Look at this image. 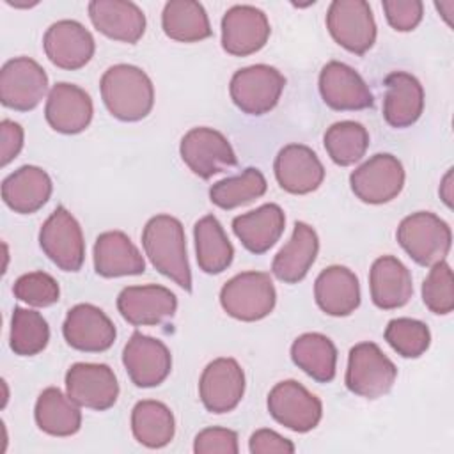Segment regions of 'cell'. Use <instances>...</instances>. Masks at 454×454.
<instances>
[{"instance_id": "1", "label": "cell", "mask_w": 454, "mask_h": 454, "mask_svg": "<svg viewBox=\"0 0 454 454\" xmlns=\"http://www.w3.org/2000/svg\"><path fill=\"white\" fill-rule=\"evenodd\" d=\"M142 247L151 264L184 291H192V271L183 223L170 215L153 216L142 231Z\"/></svg>"}, {"instance_id": "2", "label": "cell", "mask_w": 454, "mask_h": 454, "mask_svg": "<svg viewBox=\"0 0 454 454\" xmlns=\"http://www.w3.org/2000/svg\"><path fill=\"white\" fill-rule=\"evenodd\" d=\"M101 98L106 110L119 121L137 122L154 105V87L145 71L131 64H115L101 76Z\"/></svg>"}, {"instance_id": "3", "label": "cell", "mask_w": 454, "mask_h": 454, "mask_svg": "<svg viewBox=\"0 0 454 454\" xmlns=\"http://www.w3.org/2000/svg\"><path fill=\"white\" fill-rule=\"evenodd\" d=\"M395 236L403 250L420 266L445 261L452 245L449 223L431 211H417L404 216Z\"/></svg>"}, {"instance_id": "4", "label": "cell", "mask_w": 454, "mask_h": 454, "mask_svg": "<svg viewBox=\"0 0 454 454\" xmlns=\"http://www.w3.org/2000/svg\"><path fill=\"white\" fill-rule=\"evenodd\" d=\"M277 303L273 280L264 271H243L227 280L220 291L222 309L239 321H259L270 316Z\"/></svg>"}, {"instance_id": "5", "label": "cell", "mask_w": 454, "mask_h": 454, "mask_svg": "<svg viewBox=\"0 0 454 454\" xmlns=\"http://www.w3.org/2000/svg\"><path fill=\"white\" fill-rule=\"evenodd\" d=\"M397 378V367L374 342H360L349 349L346 387L355 395L378 399L390 392Z\"/></svg>"}, {"instance_id": "6", "label": "cell", "mask_w": 454, "mask_h": 454, "mask_svg": "<svg viewBox=\"0 0 454 454\" xmlns=\"http://www.w3.org/2000/svg\"><path fill=\"white\" fill-rule=\"evenodd\" d=\"M286 87L284 74L268 64L238 69L229 85L231 99L248 115H264L273 110Z\"/></svg>"}, {"instance_id": "7", "label": "cell", "mask_w": 454, "mask_h": 454, "mask_svg": "<svg viewBox=\"0 0 454 454\" xmlns=\"http://www.w3.org/2000/svg\"><path fill=\"white\" fill-rule=\"evenodd\" d=\"M326 28L337 44L355 55L367 53L376 43V21L365 0H333Z\"/></svg>"}, {"instance_id": "8", "label": "cell", "mask_w": 454, "mask_h": 454, "mask_svg": "<svg viewBox=\"0 0 454 454\" xmlns=\"http://www.w3.org/2000/svg\"><path fill=\"white\" fill-rule=\"evenodd\" d=\"M39 245L48 259L64 271H78L85 261L82 227L64 206H57L43 223Z\"/></svg>"}, {"instance_id": "9", "label": "cell", "mask_w": 454, "mask_h": 454, "mask_svg": "<svg viewBox=\"0 0 454 454\" xmlns=\"http://www.w3.org/2000/svg\"><path fill=\"white\" fill-rule=\"evenodd\" d=\"M349 184L365 204L390 202L404 186L403 163L388 153H378L351 172Z\"/></svg>"}, {"instance_id": "10", "label": "cell", "mask_w": 454, "mask_h": 454, "mask_svg": "<svg viewBox=\"0 0 454 454\" xmlns=\"http://www.w3.org/2000/svg\"><path fill=\"white\" fill-rule=\"evenodd\" d=\"M48 92L46 71L28 57H14L0 71V101L18 112L34 110Z\"/></svg>"}, {"instance_id": "11", "label": "cell", "mask_w": 454, "mask_h": 454, "mask_svg": "<svg viewBox=\"0 0 454 454\" xmlns=\"http://www.w3.org/2000/svg\"><path fill=\"white\" fill-rule=\"evenodd\" d=\"M179 153L188 168L202 179H209L238 165L236 153L229 140L220 131L206 126L190 129L181 138Z\"/></svg>"}, {"instance_id": "12", "label": "cell", "mask_w": 454, "mask_h": 454, "mask_svg": "<svg viewBox=\"0 0 454 454\" xmlns=\"http://www.w3.org/2000/svg\"><path fill=\"white\" fill-rule=\"evenodd\" d=\"M268 411L284 427L296 433H307L319 424L323 404L319 397L309 392L301 383L286 380L270 390Z\"/></svg>"}, {"instance_id": "13", "label": "cell", "mask_w": 454, "mask_h": 454, "mask_svg": "<svg viewBox=\"0 0 454 454\" xmlns=\"http://www.w3.org/2000/svg\"><path fill=\"white\" fill-rule=\"evenodd\" d=\"M67 395L83 408L108 410L119 397V383L106 364H73L66 372Z\"/></svg>"}, {"instance_id": "14", "label": "cell", "mask_w": 454, "mask_h": 454, "mask_svg": "<svg viewBox=\"0 0 454 454\" xmlns=\"http://www.w3.org/2000/svg\"><path fill=\"white\" fill-rule=\"evenodd\" d=\"M122 364L137 387L151 388L167 380L172 369V356L165 342L135 332L122 349Z\"/></svg>"}, {"instance_id": "15", "label": "cell", "mask_w": 454, "mask_h": 454, "mask_svg": "<svg viewBox=\"0 0 454 454\" xmlns=\"http://www.w3.org/2000/svg\"><path fill=\"white\" fill-rule=\"evenodd\" d=\"M245 394V372L234 358H215L199 380V395L211 413L232 411Z\"/></svg>"}, {"instance_id": "16", "label": "cell", "mask_w": 454, "mask_h": 454, "mask_svg": "<svg viewBox=\"0 0 454 454\" xmlns=\"http://www.w3.org/2000/svg\"><path fill=\"white\" fill-rule=\"evenodd\" d=\"M268 16L254 5H232L222 18V48L234 57L259 51L270 39Z\"/></svg>"}, {"instance_id": "17", "label": "cell", "mask_w": 454, "mask_h": 454, "mask_svg": "<svg viewBox=\"0 0 454 454\" xmlns=\"http://www.w3.org/2000/svg\"><path fill=\"white\" fill-rule=\"evenodd\" d=\"M117 309L133 326H156L176 314L177 298L158 284L128 286L117 296Z\"/></svg>"}, {"instance_id": "18", "label": "cell", "mask_w": 454, "mask_h": 454, "mask_svg": "<svg viewBox=\"0 0 454 454\" xmlns=\"http://www.w3.org/2000/svg\"><path fill=\"white\" fill-rule=\"evenodd\" d=\"M62 333L71 348L85 353L106 351L117 337L112 319L92 303H78L69 309Z\"/></svg>"}, {"instance_id": "19", "label": "cell", "mask_w": 454, "mask_h": 454, "mask_svg": "<svg viewBox=\"0 0 454 454\" xmlns=\"http://www.w3.org/2000/svg\"><path fill=\"white\" fill-rule=\"evenodd\" d=\"M44 53L60 69L74 71L89 64L96 43L92 34L74 20H60L50 25L43 37Z\"/></svg>"}, {"instance_id": "20", "label": "cell", "mask_w": 454, "mask_h": 454, "mask_svg": "<svg viewBox=\"0 0 454 454\" xmlns=\"http://www.w3.org/2000/svg\"><path fill=\"white\" fill-rule=\"evenodd\" d=\"M319 94L333 110H365L374 105L364 78L348 64L330 60L319 73Z\"/></svg>"}, {"instance_id": "21", "label": "cell", "mask_w": 454, "mask_h": 454, "mask_svg": "<svg viewBox=\"0 0 454 454\" xmlns=\"http://www.w3.org/2000/svg\"><path fill=\"white\" fill-rule=\"evenodd\" d=\"M92 114V99L82 87L59 82L50 89L44 117L55 131L64 135L82 133L90 124Z\"/></svg>"}, {"instance_id": "22", "label": "cell", "mask_w": 454, "mask_h": 454, "mask_svg": "<svg viewBox=\"0 0 454 454\" xmlns=\"http://www.w3.org/2000/svg\"><path fill=\"white\" fill-rule=\"evenodd\" d=\"M277 183L282 190L294 195H305L319 188L325 179V167L317 154L303 144L282 147L273 163Z\"/></svg>"}, {"instance_id": "23", "label": "cell", "mask_w": 454, "mask_h": 454, "mask_svg": "<svg viewBox=\"0 0 454 454\" xmlns=\"http://www.w3.org/2000/svg\"><path fill=\"white\" fill-rule=\"evenodd\" d=\"M89 18L98 32L114 41L135 44L145 32V14L133 2L92 0Z\"/></svg>"}, {"instance_id": "24", "label": "cell", "mask_w": 454, "mask_h": 454, "mask_svg": "<svg viewBox=\"0 0 454 454\" xmlns=\"http://www.w3.org/2000/svg\"><path fill=\"white\" fill-rule=\"evenodd\" d=\"M317 307L333 317H344L360 305V284L356 275L346 266H328L314 282Z\"/></svg>"}, {"instance_id": "25", "label": "cell", "mask_w": 454, "mask_h": 454, "mask_svg": "<svg viewBox=\"0 0 454 454\" xmlns=\"http://www.w3.org/2000/svg\"><path fill=\"white\" fill-rule=\"evenodd\" d=\"M369 289L378 309L392 310L406 305L413 294L410 270L394 255L378 257L369 271Z\"/></svg>"}, {"instance_id": "26", "label": "cell", "mask_w": 454, "mask_h": 454, "mask_svg": "<svg viewBox=\"0 0 454 454\" xmlns=\"http://www.w3.org/2000/svg\"><path fill=\"white\" fill-rule=\"evenodd\" d=\"M424 110V89L406 73L394 71L385 78L383 117L392 128H408L419 121Z\"/></svg>"}, {"instance_id": "27", "label": "cell", "mask_w": 454, "mask_h": 454, "mask_svg": "<svg viewBox=\"0 0 454 454\" xmlns=\"http://www.w3.org/2000/svg\"><path fill=\"white\" fill-rule=\"evenodd\" d=\"M286 215L278 204H262L254 211L234 216L232 231L241 245L259 255L268 252L282 236Z\"/></svg>"}, {"instance_id": "28", "label": "cell", "mask_w": 454, "mask_h": 454, "mask_svg": "<svg viewBox=\"0 0 454 454\" xmlns=\"http://www.w3.org/2000/svg\"><path fill=\"white\" fill-rule=\"evenodd\" d=\"M94 270L106 278L140 275L145 271V261L128 234L106 231L94 243Z\"/></svg>"}, {"instance_id": "29", "label": "cell", "mask_w": 454, "mask_h": 454, "mask_svg": "<svg viewBox=\"0 0 454 454\" xmlns=\"http://www.w3.org/2000/svg\"><path fill=\"white\" fill-rule=\"evenodd\" d=\"M53 184L46 170L35 165H23L2 183V199L14 213L30 215L39 211L51 197Z\"/></svg>"}, {"instance_id": "30", "label": "cell", "mask_w": 454, "mask_h": 454, "mask_svg": "<svg viewBox=\"0 0 454 454\" xmlns=\"http://www.w3.org/2000/svg\"><path fill=\"white\" fill-rule=\"evenodd\" d=\"M319 252V238L316 231L305 223L296 222L291 239L277 252L271 262V273L286 284H296L305 278Z\"/></svg>"}, {"instance_id": "31", "label": "cell", "mask_w": 454, "mask_h": 454, "mask_svg": "<svg viewBox=\"0 0 454 454\" xmlns=\"http://www.w3.org/2000/svg\"><path fill=\"white\" fill-rule=\"evenodd\" d=\"M37 427L51 436H71L80 431L82 411L78 404L57 387L44 388L34 408Z\"/></svg>"}, {"instance_id": "32", "label": "cell", "mask_w": 454, "mask_h": 454, "mask_svg": "<svg viewBox=\"0 0 454 454\" xmlns=\"http://www.w3.org/2000/svg\"><path fill=\"white\" fill-rule=\"evenodd\" d=\"M193 238L197 262L204 273L218 275L231 266L234 248L216 216H202L193 227Z\"/></svg>"}, {"instance_id": "33", "label": "cell", "mask_w": 454, "mask_h": 454, "mask_svg": "<svg viewBox=\"0 0 454 454\" xmlns=\"http://www.w3.org/2000/svg\"><path fill=\"white\" fill-rule=\"evenodd\" d=\"M131 431L135 440L144 447L161 449L172 442L176 420L165 403L144 399L131 410Z\"/></svg>"}, {"instance_id": "34", "label": "cell", "mask_w": 454, "mask_h": 454, "mask_svg": "<svg viewBox=\"0 0 454 454\" xmlns=\"http://www.w3.org/2000/svg\"><path fill=\"white\" fill-rule=\"evenodd\" d=\"M291 358L305 374L319 383H330L335 378L337 349L323 333L309 332L296 337L291 346Z\"/></svg>"}, {"instance_id": "35", "label": "cell", "mask_w": 454, "mask_h": 454, "mask_svg": "<svg viewBox=\"0 0 454 454\" xmlns=\"http://www.w3.org/2000/svg\"><path fill=\"white\" fill-rule=\"evenodd\" d=\"M161 27L167 37L179 43H197L211 35L206 9L195 0L167 2L161 12Z\"/></svg>"}, {"instance_id": "36", "label": "cell", "mask_w": 454, "mask_h": 454, "mask_svg": "<svg viewBox=\"0 0 454 454\" xmlns=\"http://www.w3.org/2000/svg\"><path fill=\"white\" fill-rule=\"evenodd\" d=\"M266 177L255 167L245 168L239 176L216 181L209 188V199L222 209H234L254 202L266 193Z\"/></svg>"}, {"instance_id": "37", "label": "cell", "mask_w": 454, "mask_h": 454, "mask_svg": "<svg viewBox=\"0 0 454 454\" xmlns=\"http://www.w3.org/2000/svg\"><path fill=\"white\" fill-rule=\"evenodd\" d=\"M323 140L328 156L340 167H349L360 161L369 147L367 129L355 121H340L332 124Z\"/></svg>"}, {"instance_id": "38", "label": "cell", "mask_w": 454, "mask_h": 454, "mask_svg": "<svg viewBox=\"0 0 454 454\" xmlns=\"http://www.w3.org/2000/svg\"><path fill=\"white\" fill-rule=\"evenodd\" d=\"M50 340L46 319L30 309L14 307L11 319V349L20 356H34L41 353Z\"/></svg>"}, {"instance_id": "39", "label": "cell", "mask_w": 454, "mask_h": 454, "mask_svg": "<svg viewBox=\"0 0 454 454\" xmlns=\"http://www.w3.org/2000/svg\"><path fill=\"white\" fill-rule=\"evenodd\" d=\"M385 340L404 358H419L431 344V332L426 323L411 317H395L385 328Z\"/></svg>"}, {"instance_id": "40", "label": "cell", "mask_w": 454, "mask_h": 454, "mask_svg": "<svg viewBox=\"0 0 454 454\" xmlns=\"http://www.w3.org/2000/svg\"><path fill=\"white\" fill-rule=\"evenodd\" d=\"M424 305L440 316L452 312L454 309V278L452 270L445 261L431 266L429 275L422 284Z\"/></svg>"}, {"instance_id": "41", "label": "cell", "mask_w": 454, "mask_h": 454, "mask_svg": "<svg viewBox=\"0 0 454 454\" xmlns=\"http://www.w3.org/2000/svg\"><path fill=\"white\" fill-rule=\"evenodd\" d=\"M12 293L18 300L32 307H50L59 301L60 287L50 273L30 271L14 282Z\"/></svg>"}, {"instance_id": "42", "label": "cell", "mask_w": 454, "mask_h": 454, "mask_svg": "<svg viewBox=\"0 0 454 454\" xmlns=\"http://www.w3.org/2000/svg\"><path fill=\"white\" fill-rule=\"evenodd\" d=\"M383 11L394 30L410 32L422 21L424 4L420 0H385Z\"/></svg>"}, {"instance_id": "43", "label": "cell", "mask_w": 454, "mask_h": 454, "mask_svg": "<svg viewBox=\"0 0 454 454\" xmlns=\"http://www.w3.org/2000/svg\"><path fill=\"white\" fill-rule=\"evenodd\" d=\"M238 434L227 427H206L193 440V452L197 454H238Z\"/></svg>"}, {"instance_id": "44", "label": "cell", "mask_w": 454, "mask_h": 454, "mask_svg": "<svg viewBox=\"0 0 454 454\" xmlns=\"http://www.w3.org/2000/svg\"><path fill=\"white\" fill-rule=\"evenodd\" d=\"M252 454H293L294 443L273 429H257L248 440Z\"/></svg>"}, {"instance_id": "45", "label": "cell", "mask_w": 454, "mask_h": 454, "mask_svg": "<svg viewBox=\"0 0 454 454\" xmlns=\"http://www.w3.org/2000/svg\"><path fill=\"white\" fill-rule=\"evenodd\" d=\"M0 138H2V167L9 165L23 147V128L9 119L0 122Z\"/></svg>"}, {"instance_id": "46", "label": "cell", "mask_w": 454, "mask_h": 454, "mask_svg": "<svg viewBox=\"0 0 454 454\" xmlns=\"http://www.w3.org/2000/svg\"><path fill=\"white\" fill-rule=\"evenodd\" d=\"M440 197L447 204V207H452V168L443 176L440 184Z\"/></svg>"}, {"instance_id": "47", "label": "cell", "mask_w": 454, "mask_h": 454, "mask_svg": "<svg viewBox=\"0 0 454 454\" xmlns=\"http://www.w3.org/2000/svg\"><path fill=\"white\" fill-rule=\"evenodd\" d=\"M434 5H436V9L442 12V16L445 18V21L450 25L449 14H450V11L454 9V2H452V0H445V2H436Z\"/></svg>"}]
</instances>
